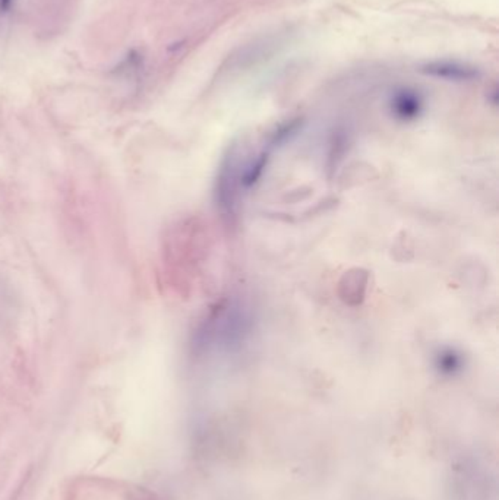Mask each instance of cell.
Listing matches in <instances>:
<instances>
[{
	"label": "cell",
	"instance_id": "1",
	"mask_svg": "<svg viewBox=\"0 0 499 500\" xmlns=\"http://www.w3.org/2000/svg\"><path fill=\"white\" fill-rule=\"evenodd\" d=\"M423 72H426L436 78L451 81H472L477 78V70L475 68L451 62H436L426 65L423 68Z\"/></svg>",
	"mask_w": 499,
	"mask_h": 500
},
{
	"label": "cell",
	"instance_id": "2",
	"mask_svg": "<svg viewBox=\"0 0 499 500\" xmlns=\"http://www.w3.org/2000/svg\"><path fill=\"white\" fill-rule=\"evenodd\" d=\"M392 110L403 120L415 119L422 110V100L413 91H401L392 100Z\"/></svg>",
	"mask_w": 499,
	"mask_h": 500
},
{
	"label": "cell",
	"instance_id": "3",
	"mask_svg": "<svg viewBox=\"0 0 499 500\" xmlns=\"http://www.w3.org/2000/svg\"><path fill=\"white\" fill-rule=\"evenodd\" d=\"M13 0H0V13H6L10 10Z\"/></svg>",
	"mask_w": 499,
	"mask_h": 500
}]
</instances>
